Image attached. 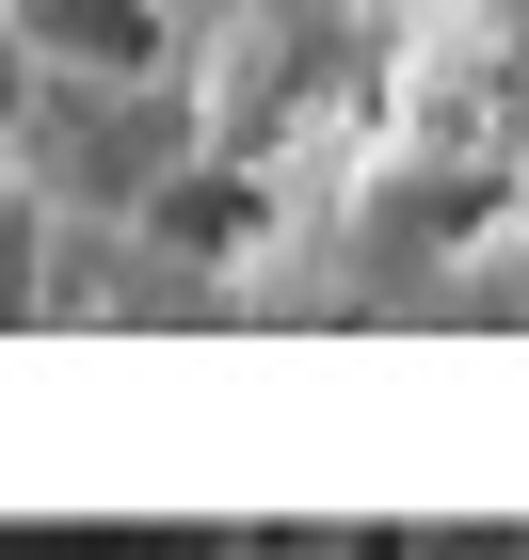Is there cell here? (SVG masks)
Masks as SVG:
<instances>
[{
	"label": "cell",
	"instance_id": "2",
	"mask_svg": "<svg viewBox=\"0 0 529 560\" xmlns=\"http://www.w3.org/2000/svg\"><path fill=\"white\" fill-rule=\"evenodd\" d=\"M209 560H369V545H337V528H241V545H209Z\"/></svg>",
	"mask_w": 529,
	"mask_h": 560
},
{
	"label": "cell",
	"instance_id": "1",
	"mask_svg": "<svg viewBox=\"0 0 529 560\" xmlns=\"http://www.w3.org/2000/svg\"><path fill=\"white\" fill-rule=\"evenodd\" d=\"M16 48H33L48 81H161L176 65V16L161 0H0Z\"/></svg>",
	"mask_w": 529,
	"mask_h": 560
}]
</instances>
